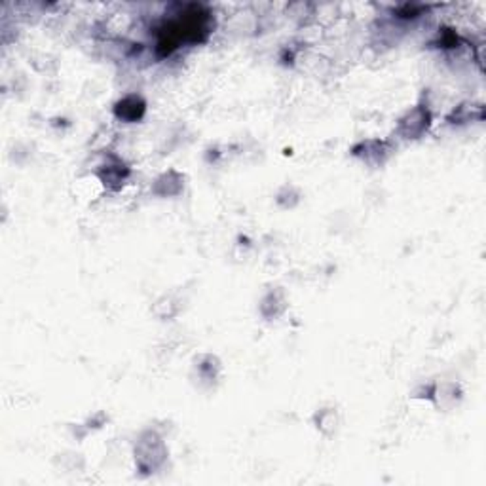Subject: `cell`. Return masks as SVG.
Here are the masks:
<instances>
[{"mask_svg":"<svg viewBox=\"0 0 486 486\" xmlns=\"http://www.w3.org/2000/svg\"><path fill=\"white\" fill-rule=\"evenodd\" d=\"M115 112L118 118L128 122H135L139 120L145 112V101H142L139 95H128L124 97L122 101L116 103Z\"/></svg>","mask_w":486,"mask_h":486,"instance_id":"3","label":"cell"},{"mask_svg":"<svg viewBox=\"0 0 486 486\" xmlns=\"http://www.w3.org/2000/svg\"><path fill=\"white\" fill-rule=\"evenodd\" d=\"M137 466L141 467L142 471H154L162 466L165 459V446H163L162 439L154 435V433H147L141 441H139V448L135 450Z\"/></svg>","mask_w":486,"mask_h":486,"instance_id":"1","label":"cell"},{"mask_svg":"<svg viewBox=\"0 0 486 486\" xmlns=\"http://www.w3.org/2000/svg\"><path fill=\"white\" fill-rule=\"evenodd\" d=\"M429 120H432V116H429L427 110H424V108H414L411 112H406L405 118L401 120L399 129H401V133L405 137H408V139L412 137V139H414V137H418L420 133H424L425 129H427Z\"/></svg>","mask_w":486,"mask_h":486,"instance_id":"2","label":"cell"},{"mask_svg":"<svg viewBox=\"0 0 486 486\" xmlns=\"http://www.w3.org/2000/svg\"><path fill=\"white\" fill-rule=\"evenodd\" d=\"M319 429H323V432H327V427H331V432H334L337 429V414L332 411H327L323 412L321 416H319Z\"/></svg>","mask_w":486,"mask_h":486,"instance_id":"5","label":"cell"},{"mask_svg":"<svg viewBox=\"0 0 486 486\" xmlns=\"http://www.w3.org/2000/svg\"><path fill=\"white\" fill-rule=\"evenodd\" d=\"M103 168H107L105 169V171H107V175H99V177H101V181L105 186H112V184H116V189H118L122 182L126 181V177H128V168H126L122 162H116L115 165L107 163V165H103Z\"/></svg>","mask_w":486,"mask_h":486,"instance_id":"4","label":"cell"}]
</instances>
